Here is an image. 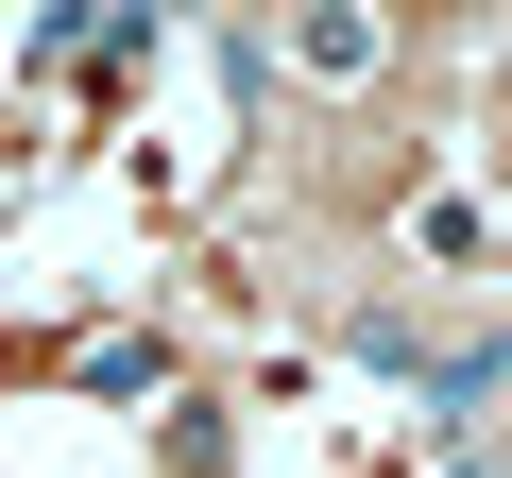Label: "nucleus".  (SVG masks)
Here are the masks:
<instances>
[{
	"label": "nucleus",
	"mask_w": 512,
	"mask_h": 478,
	"mask_svg": "<svg viewBox=\"0 0 512 478\" xmlns=\"http://www.w3.org/2000/svg\"><path fill=\"white\" fill-rule=\"evenodd\" d=\"M291 52H308V69H325V86H359V69H376V52H393V35H376V18H308V35H291Z\"/></svg>",
	"instance_id": "f257e3e1"
}]
</instances>
